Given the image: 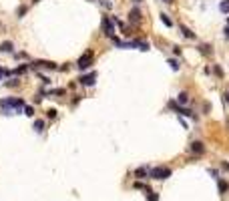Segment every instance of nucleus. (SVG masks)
Segmentation results:
<instances>
[{
    "instance_id": "obj_32",
    "label": "nucleus",
    "mask_w": 229,
    "mask_h": 201,
    "mask_svg": "<svg viewBox=\"0 0 229 201\" xmlns=\"http://www.w3.org/2000/svg\"><path fill=\"white\" fill-rule=\"evenodd\" d=\"M135 2H143V0H135Z\"/></svg>"
},
{
    "instance_id": "obj_33",
    "label": "nucleus",
    "mask_w": 229,
    "mask_h": 201,
    "mask_svg": "<svg viewBox=\"0 0 229 201\" xmlns=\"http://www.w3.org/2000/svg\"><path fill=\"white\" fill-rule=\"evenodd\" d=\"M163 2H171V0H163Z\"/></svg>"
},
{
    "instance_id": "obj_1",
    "label": "nucleus",
    "mask_w": 229,
    "mask_h": 201,
    "mask_svg": "<svg viewBox=\"0 0 229 201\" xmlns=\"http://www.w3.org/2000/svg\"><path fill=\"white\" fill-rule=\"evenodd\" d=\"M0 107L2 109H12L14 113H20L26 107V103H24V99H0Z\"/></svg>"
},
{
    "instance_id": "obj_16",
    "label": "nucleus",
    "mask_w": 229,
    "mask_h": 201,
    "mask_svg": "<svg viewBox=\"0 0 229 201\" xmlns=\"http://www.w3.org/2000/svg\"><path fill=\"white\" fill-rule=\"evenodd\" d=\"M217 185H219V193H227V189H229V185H227V181H219L217 183Z\"/></svg>"
},
{
    "instance_id": "obj_27",
    "label": "nucleus",
    "mask_w": 229,
    "mask_h": 201,
    "mask_svg": "<svg viewBox=\"0 0 229 201\" xmlns=\"http://www.w3.org/2000/svg\"><path fill=\"white\" fill-rule=\"evenodd\" d=\"M215 75H219V76H223V71H221V66H215Z\"/></svg>"
},
{
    "instance_id": "obj_29",
    "label": "nucleus",
    "mask_w": 229,
    "mask_h": 201,
    "mask_svg": "<svg viewBox=\"0 0 229 201\" xmlns=\"http://www.w3.org/2000/svg\"><path fill=\"white\" fill-rule=\"evenodd\" d=\"M223 169H225V171H229V163H227V161H223Z\"/></svg>"
},
{
    "instance_id": "obj_3",
    "label": "nucleus",
    "mask_w": 229,
    "mask_h": 201,
    "mask_svg": "<svg viewBox=\"0 0 229 201\" xmlns=\"http://www.w3.org/2000/svg\"><path fill=\"white\" fill-rule=\"evenodd\" d=\"M92 57H95V54H92V50H87V53H84L83 57L79 58V62H76V66H79L80 71H87V68L92 65Z\"/></svg>"
},
{
    "instance_id": "obj_35",
    "label": "nucleus",
    "mask_w": 229,
    "mask_h": 201,
    "mask_svg": "<svg viewBox=\"0 0 229 201\" xmlns=\"http://www.w3.org/2000/svg\"><path fill=\"white\" fill-rule=\"evenodd\" d=\"M36 2H38V0H36Z\"/></svg>"
},
{
    "instance_id": "obj_26",
    "label": "nucleus",
    "mask_w": 229,
    "mask_h": 201,
    "mask_svg": "<svg viewBox=\"0 0 229 201\" xmlns=\"http://www.w3.org/2000/svg\"><path fill=\"white\" fill-rule=\"evenodd\" d=\"M24 12H26V8H24V6H20V8H18V10H16V14H18V16H22V14H24Z\"/></svg>"
},
{
    "instance_id": "obj_11",
    "label": "nucleus",
    "mask_w": 229,
    "mask_h": 201,
    "mask_svg": "<svg viewBox=\"0 0 229 201\" xmlns=\"http://www.w3.org/2000/svg\"><path fill=\"white\" fill-rule=\"evenodd\" d=\"M187 103H189V93H179V97H177V105H181V107H183V105H187Z\"/></svg>"
},
{
    "instance_id": "obj_18",
    "label": "nucleus",
    "mask_w": 229,
    "mask_h": 201,
    "mask_svg": "<svg viewBox=\"0 0 229 201\" xmlns=\"http://www.w3.org/2000/svg\"><path fill=\"white\" fill-rule=\"evenodd\" d=\"M161 20H163V24H165V26H173V20L169 18L167 14H161Z\"/></svg>"
},
{
    "instance_id": "obj_13",
    "label": "nucleus",
    "mask_w": 229,
    "mask_h": 201,
    "mask_svg": "<svg viewBox=\"0 0 229 201\" xmlns=\"http://www.w3.org/2000/svg\"><path fill=\"white\" fill-rule=\"evenodd\" d=\"M179 28H181V32H183V36H185V38H195V32L191 30V28H187L185 24H181Z\"/></svg>"
},
{
    "instance_id": "obj_4",
    "label": "nucleus",
    "mask_w": 229,
    "mask_h": 201,
    "mask_svg": "<svg viewBox=\"0 0 229 201\" xmlns=\"http://www.w3.org/2000/svg\"><path fill=\"white\" fill-rule=\"evenodd\" d=\"M187 151L193 153V155H203V153H205V145H203L201 141H193V143L187 147Z\"/></svg>"
},
{
    "instance_id": "obj_21",
    "label": "nucleus",
    "mask_w": 229,
    "mask_h": 201,
    "mask_svg": "<svg viewBox=\"0 0 229 201\" xmlns=\"http://www.w3.org/2000/svg\"><path fill=\"white\" fill-rule=\"evenodd\" d=\"M24 115H26V117H32V115H34V109H32L30 105H26L24 107Z\"/></svg>"
},
{
    "instance_id": "obj_7",
    "label": "nucleus",
    "mask_w": 229,
    "mask_h": 201,
    "mask_svg": "<svg viewBox=\"0 0 229 201\" xmlns=\"http://www.w3.org/2000/svg\"><path fill=\"white\" fill-rule=\"evenodd\" d=\"M32 66H36V68H48V71H54L56 68V62H52V61H34L32 62Z\"/></svg>"
},
{
    "instance_id": "obj_19",
    "label": "nucleus",
    "mask_w": 229,
    "mask_h": 201,
    "mask_svg": "<svg viewBox=\"0 0 229 201\" xmlns=\"http://www.w3.org/2000/svg\"><path fill=\"white\" fill-rule=\"evenodd\" d=\"M147 201H159V195L153 191H147Z\"/></svg>"
},
{
    "instance_id": "obj_30",
    "label": "nucleus",
    "mask_w": 229,
    "mask_h": 201,
    "mask_svg": "<svg viewBox=\"0 0 229 201\" xmlns=\"http://www.w3.org/2000/svg\"><path fill=\"white\" fill-rule=\"evenodd\" d=\"M225 99H227V103H229V91H227V93H225Z\"/></svg>"
},
{
    "instance_id": "obj_8",
    "label": "nucleus",
    "mask_w": 229,
    "mask_h": 201,
    "mask_svg": "<svg viewBox=\"0 0 229 201\" xmlns=\"http://www.w3.org/2000/svg\"><path fill=\"white\" fill-rule=\"evenodd\" d=\"M169 107H171L173 111H177L179 115H185V117H193V113H191L189 109H185V107H181V105H177L175 101H169Z\"/></svg>"
},
{
    "instance_id": "obj_24",
    "label": "nucleus",
    "mask_w": 229,
    "mask_h": 201,
    "mask_svg": "<svg viewBox=\"0 0 229 201\" xmlns=\"http://www.w3.org/2000/svg\"><path fill=\"white\" fill-rule=\"evenodd\" d=\"M18 85V79H10V80H6V87H16Z\"/></svg>"
},
{
    "instance_id": "obj_31",
    "label": "nucleus",
    "mask_w": 229,
    "mask_h": 201,
    "mask_svg": "<svg viewBox=\"0 0 229 201\" xmlns=\"http://www.w3.org/2000/svg\"><path fill=\"white\" fill-rule=\"evenodd\" d=\"M227 127H229V117H227Z\"/></svg>"
},
{
    "instance_id": "obj_25",
    "label": "nucleus",
    "mask_w": 229,
    "mask_h": 201,
    "mask_svg": "<svg viewBox=\"0 0 229 201\" xmlns=\"http://www.w3.org/2000/svg\"><path fill=\"white\" fill-rule=\"evenodd\" d=\"M101 4H103L105 8H113V2H111V0H101Z\"/></svg>"
},
{
    "instance_id": "obj_14",
    "label": "nucleus",
    "mask_w": 229,
    "mask_h": 201,
    "mask_svg": "<svg viewBox=\"0 0 229 201\" xmlns=\"http://www.w3.org/2000/svg\"><path fill=\"white\" fill-rule=\"evenodd\" d=\"M199 50H201L203 54H207V57H211V53H213V50H211V44H201Z\"/></svg>"
},
{
    "instance_id": "obj_23",
    "label": "nucleus",
    "mask_w": 229,
    "mask_h": 201,
    "mask_svg": "<svg viewBox=\"0 0 229 201\" xmlns=\"http://www.w3.org/2000/svg\"><path fill=\"white\" fill-rule=\"evenodd\" d=\"M26 71H28V65H20L16 68V75H22V72H26Z\"/></svg>"
},
{
    "instance_id": "obj_15",
    "label": "nucleus",
    "mask_w": 229,
    "mask_h": 201,
    "mask_svg": "<svg viewBox=\"0 0 229 201\" xmlns=\"http://www.w3.org/2000/svg\"><path fill=\"white\" fill-rule=\"evenodd\" d=\"M34 131L36 133H42V131H44V121H40V119L34 121Z\"/></svg>"
},
{
    "instance_id": "obj_17",
    "label": "nucleus",
    "mask_w": 229,
    "mask_h": 201,
    "mask_svg": "<svg viewBox=\"0 0 229 201\" xmlns=\"http://www.w3.org/2000/svg\"><path fill=\"white\" fill-rule=\"evenodd\" d=\"M219 10H221V12H229V0H221V2H219Z\"/></svg>"
},
{
    "instance_id": "obj_28",
    "label": "nucleus",
    "mask_w": 229,
    "mask_h": 201,
    "mask_svg": "<svg viewBox=\"0 0 229 201\" xmlns=\"http://www.w3.org/2000/svg\"><path fill=\"white\" fill-rule=\"evenodd\" d=\"M209 173H211V175H213V177H215V179H219V173H217V171H215V169H211V171H209Z\"/></svg>"
},
{
    "instance_id": "obj_20",
    "label": "nucleus",
    "mask_w": 229,
    "mask_h": 201,
    "mask_svg": "<svg viewBox=\"0 0 229 201\" xmlns=\"http://www.w3.org/2000/svg\"><path fill=\"white\" fill-rule=\"evenodd\" d=\"M169 66H171L173 71H179V62H177L175 58H169Z\"/></svg>"
},
{
    "instance_id": "obj_9",
    "label": "nucleus",
    "mask_w": 229,
    "mask_h": 201,
    "mask_svg": "<svg viewBox=\"0 0 229 201\" xmlns=\"http://www.w3.org/2000/svg\"><path fill=\"white\" fill-rule=\"evenodd\" d=\"M129 20L133 24H139L141 22V10H139V8H133V10L129 12Z\"/></svg>"
},
{
    "instance_id": "obj_10",
    "label": "nucleus",
    "mask_w": 229,
    "mask_h": 201,
    "mask_svg": "<svg viewBox=\"0 0 229 201\" xmlns=\"http://www.w3.org/2000/svg\"><path fill=\"white\" fill-rule=\"evenodd\" d=\"M12 48H14V44H12L10 40L0 42V53H12Z\"/></svg>"
},
{
    "instance_id": "obj_6",
    "label": "nucleus",
    "mask_w": 229,
    "mask_h": 201,
    "mask_svg": "<svg viewBox=\"0 0 229 201\" xmlns=\"http://www.w3.org/2000/svg\"><path fill=\"white\" fill-rule=\"evenodd\" d=\"M95 79H97V72H88V75H83L79 80H80L83 87H92V85H95Z\"/></svg>"
},
{
    "instance_id": "obj_5",
    "label": "nucleus",
    "mask_w": 229,
    "mask_h": 201,
    "mask_svg": "<svg viewBox=\"0 0 229 201\" xmlns=\"http://www.w3.org/2000/svg\"><path fill=\"white\" fill-rule=\"evenodd\" d=\"M103 30H105V34H107V36H115V22H113V18H107V16H105L103 18Z\"/></svg>"
},
{
    "instance_id": "obj_34",
    "label": "nucleus",
    "mask_w": 229,
    "mask_h": 201,
    "mask_svg": "<svg viewBox=\"0 0 229 201\" xmlns=\"http://www.w3.org/2000/svg\"><path fill=\"white\" fill-rule=\"evenodd\" d=\"M227 24H229V18H227Z\"/></svg>"
},
{
    "instance_id": "obj_22",
    "label": "nucleus",
    "mask_w": 229,
    "mask_h": 201,
    "mask_svg": "<svg viewBox=\"0 0 229 201\" xmlns=\"http://www.w3.org/2000/svg\"><path fill=\"white\" fill-rule=\"evenodd\" d=\"M46 117H48V119H56V109H48V111H46Z\"/></svg>"
},
{
    "instance_id": "obj_12",
    "label": "nucleus",
    "mask_w": 229,
    "mask_h": 201,
    "mask_svg": "<svg viewBox=\"0 0 229 201\" xmlns=\"http://www.w3.org/2000/svg\"><path fill=\"white\" fill-rule=\"evenodd\" d=\"M135 177H137V179H145V177H149V171H147V167H139V169H135Z\"/></svg>"
},
{
    "instance_id": "obj_2",
    "label": "nucleus",
    "mask_w": 229,
    "mask_h": 201,
    "mask_svg": "<svg viewBox=\"0 0 229 201\" xmlns=\"http://www.w3.org/2000/svg\"><path fill=\"white\" fill-rule=\"evenodd\" d=\"M149 177L151 179H167V177H171V169L169 167H153L151 171H149Z\"/></svg>"
}]
</instances>
